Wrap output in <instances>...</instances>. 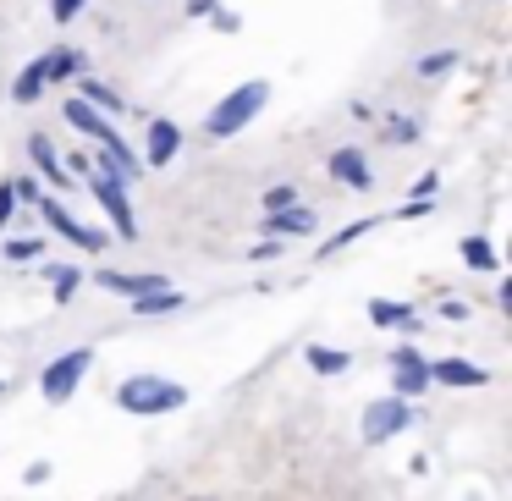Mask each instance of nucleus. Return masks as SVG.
Returning a JSON list of instances; mask_svg holds the SVG:
<instances>
[{"label": "nucleus", "mask_w": 512, "mask_h": 501, "mask_svg": "<svg viewBox=\"0 0 512 501\" xmlns=\"http://www.w3.org/2000/svg\"><path fill=\"white\" fill-rule=\"evenodd\" d=\"M265 105H270V83L265 78L237 83L232 94H221V100L204 111V144H226V138H237L259 111H265Z\"/></svg>", "instance_id": "1"}, {"label": "nucleus", "mask_w": 512, "mask_h": 501, "mask_svg": "<svg viewBox=\"0 0 512 501\" xmlns=\"http://www.w3.org/2000/svg\"><path fill=\"white\" fill-rule=\"evenodd\" d=\"M111 402L122 413H133V419H160V413H177L182 402H188V386L160 380V375H127L122 386H116Z\"/></svg>", "instance_id": "2"}, {"label": "nucleus", "mask_w": 512, "mask_h": 501, "mask_svg": "<svg viewBox=\"0 0 512 501\" xmlns=\"http://www.w3.org/2000/svg\"><path fill=\"white\" fill-rule=\"evenodd\" d=\"M89 369H94V347H67V353L50 358L45 375H39V391H45L50 408H61V402L78 397V386L89 380Z\"/></svg>", "instance_id": "3"}, {"label": "nucleus", "mask_w": 512, "mask_h": 501, "mask_svg": "<svg viewBox=\"0 0 512 501\" xmlns=\"http://www.w3.org/2000/svg\"><path fill=\"white\" fill-rule=\"evenodd\" d=\"M34 215L50 226V232L61 237V243H72V248H83V254H100L105 243H111V232H94V226H83L78 215L67 210V204L56 199V193H39V204H34Z\"/></svg>", "instance_id": "4"}, {"label": "nucleus", "mask_w": 512, "mask_h": 501, "mask_svg": "<svg viewBox=\"0 0 512 501\" xmlns=\"http://www.w3.org/2000/svg\"><path fill=\"white\" fill-rule=\"evenodd\" d=\"M83 188L94 193V204H100L105 215H111V226H116V237L122 243H138V215H133V199H127V188L111 177V171H89L83 177Z\"/></svg>", "instance_id": "5"}, {"label": "nucleus", "mask_w": 512, "mask_h": 501, "mask_svg": "<svg viewBox=\"0 0 512 501\" xmlns=\"http://www.w3.org/2000/svg\"><path fill=\"white\" fill-rule=\"evenodd\" d=\"M413 402H402V397H375L364 408V424H358V435H364V446H386L391 435H402V430H413Z\"/></svg>", "instance_id": "6"}, {"label": "nucleus", "mask_w": 512, "mask_h": 501, "mask_svg": "<svg viewBox=\"0 0 512 501\" xmlns=\"http://www.w3.org/2000/svg\"><path fill=\"white\" fill-rule=\"evenodd\" d=\"M386 369H391V397L413 402V397H424V391H430V358H424L419 347L402 342L397 353L386 358Z\"/></svg>", "instance_id": "7"}, {"label": "nucleus", "mask_w": 512, "mask_h": 501, "mask_svg": "<svg viewBox=\"0 0 512 501\" xmlns=\"http://www.w3.org/2000/svg\"><path fill=\"white\" fill-rule=\"evenodd\" d=\"M182 155V127L171 122V116H155V122L144 127V171H166L171 160Z\"/></svg>", "instance_id": "8"}, {"label": "nucleus", "mask_w": 512, "mask_h": 501, "mask_svg": "<svg viewBox=\"0 0 512 501\" xmlns=\"http://www.w3.org/2000/svg\"><path fill=\"white\" fill-rule=\"evenodd\" d=\"M314 210L309 204H287V210H270L259 215V237H270V243H287V237H314Z\"/></svg>", "instance_id": "9"}, {"label": "nucleus", "mask_w": 512, "mask_h": 501, "mask_svg": "<svg viewBox=\"0 0 512 501\" xmlns=\"http://www.w3.org/2000/svg\"><path fill=\"white\" fill-rule=\"evenodd\" d=\"M331 177L342 182V188H353V193H369V188H375V166H369V155H364L358 144L331 149Z\"/></svg>", "instance_id": "10"}, {"label": "nucleus", "mask_w": 512, "mask_h": 501, "mask_svg": "<svg viewBox=\"0 0 512 501\" xmlns=\"http://www.w3.org/2000/svg\"><path fill=\"white\" fill-rule=\"evenodd\" d=\"M369 325L375 331H402V336H424V320L413 303H397V298H369Z\"/></svg>", "instance_id": "11"}, {"label": "nucleus", "mask_w": 512, "mask_h": 501, "mask_svg": "<svg viewBox=\"0 0 512 501\" xmlns=\"http://www.w3.org/2000/svg\"><path fill=\"white\" fill-rule=\"evenodd\" d=\"M28 166H34V177H39V182H50L56 193H67V188H72L67 166H61L56 144H50L45 133H28Z\"/></svg>", "instance_id": "12"}, {"label": "nucleus", "mask_w": 512, "mask_h": 501, "mask_svg": "<svg viewBox=\"0 0 512 501\" xmlns=\"http://www.w3.org/2000/svg\"><path fill=\"white\" fill-rule=\"evenodd\" d=\"M485 380H490L485 364H468V358H430V386L474 391V386H485Z\"/></svg>", "instance_id": "13"}, {"label": "nucleus", "mask_w": 512, "mask_h": 501, "mask_svg": "<svg viewBox=\"0 0 512 501\" xmlns=\"http://www.w3.org/2000/svg\"><path fill=\"white\" fill-rule=\"evenodd\" d=\"M94 287H105V292H122V298H144V292H155V287H171L160 270H94Z\"/></svg>", "instance_id": "14"}, {"label": "nucleus", "mask_w": 512, "mask_h": 501, "mask_svg": "<svg viewBox=\"0 0 512 501\" xmlns=\"http://www.w3.org/2000/svg\"><path fill=\"white\" fill-rule=\"evenodd\" d=\"M72 94H78V100H83V105H94V111H100V116H105V122H122V116H127V100H122V94H116V89H111V83H100V78H89V72H83V78H78V83H72Z\"/></svg>", "instance_id": "15"}, {"label": "nucleus", "mask_w": 512, "mask_h": 501, "mask_svg": "<svg viewBox=\"0 0 512 501\" xmlns=\"http://www.w3.org/2000/svg\"><path fill=\"white\" fill-rule=\"evenodd\" d=\"M61 116H67V127H72L78 138H89V144H100V138H111V133H116V122H105V116L94 111V105H83L78 94H72V100L61 105Z\"/></svg>", "instance_id": "16"}, {"label": "nucleus", "mask_w": 512, "mask_h": 501, "mask_svg": "<svg viewBox=\"0 0 512 501\" xmlns=\"http://www.w3.org/2000/svg\"><path fill=\"white\" fill-rule=\"evenodd\" d=\"M83 72H89V56H83L78 45H56V50H45V78H50V89H56V83H78Z\"/></svg>", "instance_id": "17"}, {"label": "nucleus", "mask_w": 512, "mask_h": 501, "mask_svg": "<svg viewBox=\"0 0 512 501\" xmlns=\"http://www.w3.org/2000/svg\"><path fill=\"white\" fill-rule=\"evenodd\" d=\"M45 89H50V78H45V50H39V56L12 78V100L17 105H34V100H45Z\"/></svg>", "instance_id": "18"}, {"label": "nucleus", "mask_w": 512, "mask_h": 501, "mask_svg": "<svg viewBox=\"0 0 512 501\" xmlns=\"http://www.w3.org/2000/svg\"><path fill=\"white\" fill-rule=\"evenodd\" d=\"M39 276L50 281V298H56V303H72V298H78V287L89 281V270H78V265H39Z\"/></svg>", "instance_id": "19"}, {"label": "nucleus", "mask_w": 512, "mask_h": 501, "mask_svg": "<svg viewBox=\"0 0 512 501\" xmlns=\"http://www.w3.org/2000/svg\"><path fill=\"white\" fill-rule=\"evenodd\" d=\"M457 254H463V265L468 270H479V276H496L501 270V259H496V243H490V237H463V243H457Z\"/></svg>", "instance_id": "20"}, {"label": "nucleus", "mask_w": 512, "mask_h": 501, "mask_svg": "<svg viewBox=\"0 0 512 501\" xmlns=\"http://www.w3.org/2000/svg\"><path fill=\"white\" fill-rule=\"evenodd\" d=\"M303 358H309L314 375H347V364H353V353H342V347H325V342L303 347Z\"/></svg>", "instance_id": "21"}, {"label": "nucleus", "mask_w": 512, "mask_h": 501, "mask_svg": "<svg viewBox=\"0 0 512 501\" xmlns=\"http://www.w3.org/2000/svg\"><path fill=\"white\" fill-rule=\"evenodd\" d=\"M375 226H380V215H364V221L342 226V232H336V237H325V243H320V259H336V254H342L347 243H358V237H369V232H375Z\"/></svg>", "instance_id": "22"}, {"label": "nucleus", "mask_w": 512, "mask_h": 501, "mask_svg": "<svg viewBox=\"0 0 512 501\" xmlns=\"http://www.w3.org/2000/svg\"><path fill=\"white\" fill-rule=\"evenodd\" d=\"M182 303H188V298H182L177 287H155V292H144V298H133V314H144V320H149V314H171V309H182Z\"/></svg>", "instance_id": "23"}, {"label": "nucleus", "mask_w": 512, "mask_h": 501, "mask_svg": "<svg viewBox=\"0 0 512 501\" xmlns=\"http://www.w3.org/2000/svg\"><path fill=\"white\" fill-rule=\"evenodd\" d=\"M380 138H386V144H419L424 127L413 122V116H380Z\"/></svg>", "instance_id": "24"}, {"label": "nucleus", "mask_w": 512, "mask_h": 501, "mask_svg": "<svg viewBox=\"0 0 512 501\" xmlns=\"http://www.w3.org/2000/svg\"><path fill=\"white\" fill-rule=\"evenodd\" d=\"M0 254L12 259V265H34V259H45V237H6V248H0Z\"/></svg>", "instance_id": "25"}, {"label": "nucleus", "mask_w": 512, "mask_h": 501, "mask_svg": "<svg viewBox=\"0 0 512 501\" xmlns=\"http://www.w3.org/2000/svg\"><path fill=\"white\" fill-rule=\"evenodd\" d=\"M287 204H303L298 199V182H270V188L259 193V210H265V215L270 210H287Z\"/></svg>", "instance_id": "26"}, {"label": "nucleus", "mask_w": 512, "mask_h": 501, "mask_svg": "<svg viewBox=\"0 0 512 501\" xmlns=\"http://www.w3.org/2000/svg\"><path fill=\"white\" fill-rule=\"evenodd\" d=\"M452 67H457V50H430V56L413 61V72H419V78H446Z\"/></svg>", "instance_id": "27"}, {"label": "nucleus", "mask_w": 512, "mask_h": 501, "mask_svg": "<svg viewBox=\"0 0 512 501\" xmlns=\"http://www.w3.org/2000/svg\"><path fill=\"white\" fill-rule=\"evenodd\" d=\"M6 182H12L17 204H28V210H34V204H39V193H45V188H39V177H34V171H28V177H6Z\"/></svg>", "instance_id": "28"}, {"label": "nucleus", "mask_w": 512, "mask_h": 501, "mask_svg": "<svg viewBox=\"0 0 512 501\" xmlns=\"http://www.w3.org/2000/svg\"><path fill=\"white\" fill-rule=\"evenodd\" d=\"M17 210H23V204H17V193H12V182H0V232H6V226L17 221Z\"/></svg>", "instance_id": "29"}, {"label": "nucleus", "mask_w": 512, "mask_h": 501, "mask_svg": "<svg viewBox=\"0 0 512 501\" xmlns=\"http://www.w3.org/2000/svg\"><path fill=\"white\" fill-rule=\"evenodd\" d=\"M83 6H89V0H50V17H56V23H72V17H83Z\"/></svg>", "instance_id": "30"}, {"label": "nucleus", "mask_w": 512, "mask_h": 501, "mask_svg": "<svg viewBox=\"0 0 512 501\" xmlns=\"http://www.w3.org/2000/svg\"><path fill=\"white\" fill-rule=\"evenodd\" d=\"M61 166H67V177H89V171H94V155H83V149H72V155L61 160Z\"/></svg>", "instance_id": "31"}, {"label": "nucleus", "mask_w": 512, "mask_h": 501, "mask_svg": "<svg viewBox=\"0 0 512 501\" xmlns=\"http://www.w3.org/2000/svg\"><path fill=\"white\" fill-rule=\"evenodd\" d=\"M435 193H441V177H435V171H424V177L413 182V199H435Z\"/></svg>", "instance_id": "32"}, {"label": "nucleus", "mask_w": 512, "mask_h": 501, "mask_svg": "<svg viewBox=\"0 0 512 501\" xmlns=\"http://www.w3.org/2000/svg\"><path fill=\"white\" fill-rule=\"evenodd\" d=\"M441 320L463 325V320H468V303H463V298H446V303H441Z\"/></svg>", "instance_id": "33"}, {"label": "nucleus", "mask_w": 512, "mask_h": 501, "mask_svg": "<svg viewBox=\"0 0 512 501\" xmlns=\"http://www.w3.org/2000/svg\"><path fill=\"white\" fill-rule=\"evenodd\" d=\"M210 23L221 28V34H237V28H243V17H237V12H210Z\"/></svg>", "instance_id": "34"}, {"label": "nucleus", "mask_w": 512, "mask_h": 501, "mask_svg": "<svg viewBox=\"0 0 512 501\" xmlns=\"http://www.w3.org/2000/svg\"><path fill=\"white\" fill-rule=\"evenodd\" d=\"M210 12H221V0H188V17H210Z\"/></svg>", "instance_id": "35"}, {"label": "nucleus", "mask_w": 512, "mask_h": 501, "mask_svg": "<svg viewBox=\"0 0 512 501\" xmlns=\"http://www.w3.org/2000/svg\"><path fill=\"white\" fill-rule=\"evenodd\" d=\"M23 479H28V485H45V479H50V463H28Z\"/></svg>", "instance_id": "36"}, {"label": "nucleus", "mask_w": 512, "mask_h": 501, "mask_svg": "<svg viewBox=\"0 0 512 501\" xmlns=\"http://www.w3.org/2000/svg\"><path fill=\"white\" fill-rule=\"evenodd\" d=\"M496 309H512V281L507 276L496 281Z\"/></svg>", "instance_id": "37"}]
</instances>
